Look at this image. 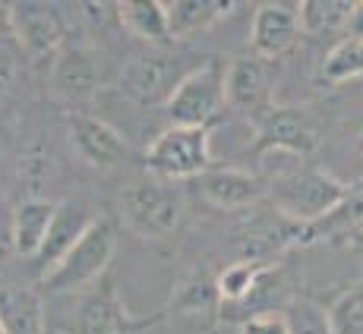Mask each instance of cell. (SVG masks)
Masks as SVG:
<instances>
[{
  "label": "cell",
  "instance_id": "cell-1",
  "mask_svg": "<svg viewBox=\"0 0 363 334\" xmlns=\"http://www.w3.org/2000/svg\"><path fill=\"white\" fill-rule=\"evenodd\" d=\"M347 192H351V186L335 180L332 173L319 171V167H297V171L281 173L272 183L269 196H272V205L284 218L310 227L316 221L329 218L335 208L345 202Z\"/></svg>",
  "mask_w": 363,
  "mask_h": 334
},
{
  "label": "cell",
  "instance_id": "cell-2",
  "mask_svg": "<svg viewBox=\"0 0 363 334\" xmlns=\"http://www.w3.org/2000/svg\"><path fill=\"white\" fill-rule=\"evenodd\" d=\"M117 234L111 221H95L79 243L69 249L51 275H45L48 294H89L99 281H104L108 265L114 259Z\"/></svg>",
  "mask_w": 363,
  "mask_h": 334
},
{
  "label": "cell",
  "instance_id": "cell-3",
  "mask_svg": "<svg viewBox=\"0 0 363 334\" xmlns=\"http://www.w3.org/2000/svg\"><path fill=\"white\" fill-rule=\"evenodd\" d=\"M121 214H123V224L136 236L162 240V236L177 231L180 218H184V196L167 180H158V177L136 180V183H130L123 190Z\"/></svg>",
  "mask_w": 363,
  "mask_h": 334
},
{
  "label": "cell",
  "instance_id": "cell-4",
  "mask_svg": "<svg viewBox=\"0 0 363 334\" xmlns=\"http://www.w3.org/2000/svg\"><path fill=\"white\" fill-rule=\"evenodd\" d=\"M145 167L152 177L177 183V180H199L212 171L208 151V129L202 127H167L155 142L145 149Z\"/></svg>",
  "mask_w": 363,
  "mask_h": 334
},
{
  "label": "cell",
  "instance_id": "cell-5",
  "mask_svg": "<svg viewBox=\"0 0 363 334\" xmlns=\"http://www.w3.org/2000/svg\"><path fill=\"white\" fill-rule=\"evenodd\" d=\"M228 104L225 92V67L218 60H206L186 76L164 104V114L171 117L174 127H202L218 120V114Z\"/></svg>",
  "mask_w": 363,
  "mask_h": 334
},
{
  "label": "cell",
  "instance_id": "cell-6",
  "mask_svg": "<svg viewBox=\"0 0 363 334\" xmlns=\"http://www.w3.org/2000/svg\"><path fill=\"white\" fill-rule=\"evenodd\" d=\"M199 64H190L184 54L167 51L164 45L152 47L145 54H136L133 64L123 73V88L139 104H167L177 86L193 73Z\"/></svg>",
  "mask_w": 363,
  "mask_h": 334
},
{
  "label": "cell",
  "instance_id": "cell-7",
  "mask_svg": "<svg viewBox=\"0 0 363 334\" xmlns=\"http://www.w3.org/2000/svg\"><path fill=\"white\" fill-rule=\"evenodd\" d=\"M162 322H164V312H158L152 318L130 316L127 303L121 300V290H117L114 277H104L82 300L79 334H149Z\"/></svg>",
  "mask_w": 363,
  "mask_h": 334
},
{
  "label": "cell",
  "instance_id": "cell-8",
  "mask_svg": "<svg viewBox=\"0 0 363 334\" xmlns=\"http://www.w3.org/2000/svg\"><path fill=\"white\" fill-rule=\"evenodd\" d=\"M319 145V133L303 110L294 108H272L256 120V155H294L306 158Z\"/></svg>",
  "mask_w": 363,
  "mask_h": 334
},
{
  "label": "cell",
  "instance_id": "cell-9",
  "mask_svg": "<svg viewBox=\"0 0 363 334\" xmlns=\"http://www.w3.org/2000/svg\"><path fill=\"white\" fill-rule=\"evenodd\" d=\"M6 23H10V32L16 35V41L32 57L54 54L64 41V19L54 10V4H41V0L6 4Z\"/></svg>",
  "mask_w": 363,
  "mask_h": 334
},
{
  "label": "cell",
  "instance_id": "cell-10",
  "mask_svg": "<svg viewBox=\"0 0 363 334\" xmlns=\"http://www.w3.org/2000/svg\"><path fill=\"white\" fill-rule=\"evenodd\" d=\"M99 86H101V67L95 60V54L79 45L60 47L51 69L54 98L69 104V108H79V104H89L95 98Z\"/></svg>",
  "mask_w": 363,
  "mask_h": 334
},
{
  "label": "cell",
  "instance_id": "cell-11",
  "mask_svg": "<svg viewBox=\"0 0 363 334\" xmlns=\"http://www.w3.org/2000/svg\"><path fill=\"white\" fill-rule=\"evenodd\" d=\"M228 104L243 114H256V120L272 110V76L262 57H237L225 67Z\"/></svg>",
  "mask_w": 363,
  "mask_h": 334
},
{
  "label": "cell",
  "instance_id": "cell-12",
  "mask_svg": "<svg viewBox=\"0 0 363 334\" xmlns=\"http://www.w3.org/2000/svg\"><path fill=\"white\" fill-rule=\"evenodd\" d=\"M69 145L92 167H117L127 158V142L111 123L92 114H69Z\"/></svg>",
  "mask_w": 363,
  "mask_h": 334
},
{
  "label": "cell",
  "instance_id": "cell-13",
  "mask_svg": "<svg viewBox=\"0 0 363 334\" xmlns=\"http://www.w3.org/2000/svg\"><path fill=\"white\" fill-rule=\"evenodd\" d=\"M95 224V218L89 214V208L82 202H57V214L51 221V231L45 236V246L35 255V265H38L41 275H51L54 268L69 255V249L86 236V231Z\"/></svg>",
  "mask_w": 363,
  "mask_h": 334
},
{
  "label": "cell",
  "instance_id": "cell-14",
  "mask_svg": "<svg viewBox=\"0 0 363 334\" xmlns=\"http://www.w3.org/2000/svg\"><path fill=\"white\" fill-rule=\"evenodd\" d=\"M300 35V16L288 4H262L250 25V51L262 60L281 57Z\"/></svg>",
  "mask_w": 363,
  "mask_h": 334
},
{
  "label": "cell",
  "instance_id": "cell-15",
  "mask_svg": "<svg viewBox=\"0 0 363 334\" xmlns=\"http://www.w3.org/2000/svg\"><path fill=\"white\" fill-rule=\"evenodd\" d=\"M199 192L208 205L237 212V208H253L265 196V183L240 167H212L199 177Z\"/></svg>",
  "mask_w": 363,
  "mask_h": 334
},
{
  "label": "cell",
  "instance_id": "cell-16",
  "mask_svg": "<svg viewBox=\"0 0 363 334\" xmlns=\"http://www.w3.org/2000/svg\"><path fill=\"white\" fill-rule=\"evenodd\" d=\"M54 214H57V202H48L41 196H29L13 208V246L23 259H35L41 253Z\"/></svg>",
  "mask_w": 363,
  "mask_h": 334
},
{
  "label": "cell",
  "instance_id": "cell-17",
  "mask_svg": "<svg viewBox=\"0 0 363 334\" xmlns=\"http://www.w3.org/2000/svg\"><path fill=\"white\" fill-rule=\"evenodd\" d=\"M0 328L4 334H48L41 296L23 284H4L0 287Z\"/></svg>",
  "mask_w": 363,
  "mask_h": 334
},
{
  "label": "cell",
  "instance_id": "cell-18",
  "mask_svg": "<svg viewBox=\"0 0 363 334\" xmlns=\"http://www.w3.org/2000/svg\"><path fill=\"white\" fill-rule=\"evenodd\" d=\"M114 16L136 38L149 45H167L171 41V23H167V4L162 0H123L114 4Z\"/></svg>",
  "mask_w": 363,
  "mask_h": 334
},
{
  "label": "cell",
  "instance_id": "cell-19",
  "mask_svg": "<svg viewBox=\"0 0 363 334\" xmlns=\"http://www.w3.org/2000/svg\"><path fill=\"white\" fill-rule=\"evenodd\" d=\"M234 0H174L167 4V23H171V41L193 38V35L212 29L218 19L234 10Z\"/></svg>",
  "mask_w": 363,
  "mask_h": 334
},
{
  "label": "cell",
  "instance_id": "cell-20",
  "mask_svg": "<svg viewBox=\"0 0 363 334\" xmlns=\"http://www.w3.org/2000/svg\"><path fill=\"white\" fill-rule=\"evenodd\" d=\"M354 234H363V183L351 186L338 208L329 218L316 221L303 231V243H323V240H347Z\"/></svg>",
  "mask_w": 363,
  "mask_h": 334
},
{
  "label": "cell",
  "instance_id": "cell-21",
  "mask_svg": "<svg viewBox=\"0 0 363 334\" xmlns=\"http://www.w3.org/2000/svg\"><path fill=\"white\" fill-rule=\"evenodd\" d=\"M354 0H303L297 10L300 29L313 38H323L338 29H347V19L354 13Z\"/></svg>",
  "mask_w": 363,
  "mask_h": 334
},
{
  "label": "cell",
  "instance_id": "cell-22",
  "mask_svg": "<svg viewBox=\"0 0 363 334\" xmlns=\"http://www.w3.org/2000/svg\"><path fill=\"white\" fill-rule=\"evenodd\" d=\"M269 271V262H250L237 259L221 275H215V287L225 303H243L256 287L262 284V275Z\"/></svg>",
  "mask_w": 363,
  "mask_h": 334
},
{
  "label": "cell",
  "instance_id": "cell-23",
  "mask_svg": "<svg viewBox=\"0 0 363 334\" xmlns=\"http://www.w3.org/2000/svg\"><path fill=\"white\" fill-rule=\"evenodd\" d=\"M319 76H323V82H329V86H341V82H351V79H357V76H363V41L341 38L338 45L325 54Z\"/></svg>",
  "mask_w": 363,
  "mask_h": 334
},
{
  "label": "cell",
  "instance_id": "cell-24",
  "mask_svg": "<svg viewBox=\"0 0 363 334\" xmlns=\"http://www.w3.org/2000/svg\"><path fill=\"white\" fill-rule=\"evenodd\" d=\"M215 300H221L218 287H215V277H208L206 271L199 268L177 284V290H174V296H171V306L177 312H208L215 306Z\"/></svg>",
  "mask_w": 363,
  "mask_h": 334
},
{
  "label": "cell",
  "instance_id": "cell-25",
  "mask_svg": "<svg viewBox=\"0 0 363 334\" xmlns=\"http://www.w3.org/2000/svg\"><path fill=\"white\" fill-rule=\"evenodd\" d=\"M325 318H329L332 334H363V281L357 287L345 290V294L329 306Z\"/></svg>",
  "mask_w": 363,
  "mask_h": 334
},
{
  "label": "cell",
  "instance_id": "cell-26",
  "mask_svg": "<svg viewBox=\"0 0 363 334\" xmlns=\"http://www.w3.org/2000/svg\"><path fill=\"white\" fill-rule=\"evenodd\" d=\"M288 325H291V334H332L325 312H319L310 303H297L288 316Z\"/></svg>",
  "mask_w": 363,
  "mask_h": 334
},
{
  "label": "cell",
  "instance_id": "cell-27",
  "mask_svg": "<svg viewBox=\"0 0 363 334\" xmlns=\"http://www.w3.org/2000/svg\"><path fill=\"white\" fill-rule=\"evenodd\" d=\"M240 334H291V325L278 312H256L240 325Z\"/></svg>",
  "mask_w": 363,
  "mask_h": 334
},
{
  "label": "cell",
  "instance_id": "cell-28",
  "mask_svg": "<svg viewBox=\"0 0 363 334\" xmlns=\"http://www.w3.org/2000/svg\"><path fill=\"white\" fill-rule=\"evenodd\" d=\"M13 249H16V246H13V224L0 218V268L6 265V259H10Z\"/></svg>",
  "mask_w": 363,
  "mask_h": 334
},
{
  "label": "cell",
  "instance_id": "cell-29",
  "mask_svg": "<svg viewBox=\"0 0 363 334\" xmlns=\"http://www.w3.org/2000/svg\"><path fill=\"white\" fill-rule=\"evenodd\" d=\"M347 38H357V41H363V0H360L357 6H354L351 19H347Z\"/></svg>",
  "mask_w": 363,
  "mask_h": 334
},
{
  "label": "cell",
  "instance_id": "cell-30",
  "mask_svg": "<svg viewBox=\"0 0 363 334\" xmlns=\"http://www.w3.org/2000/svg\"><path fill=\"white\" fill-rule=\"evenodd\" d=\"M54 334H67V331H54Z\"/></svg>",
  "mask_w": 363,
  "mask_h": 334
},
{
  "label": "cell",
  "instance_id": "cell-31",
  "mask_svg": "<svg viewBox=\"0 0 363 334\" xmlns=\"http://www.w3.org/2000/svg\"><path fill=\"white\" fill-rule=\"evenodd\" d=\"M0 334H4V328H0Z\"/></svg>",
  "mask_w": 363,
  "mask_h": 334
},
{
  "label": "cell",
  "instance_id": "cell-32",
  "mask_svg": "<svg viewBox=\"0 0 363 334\" xmlns=\"http://www.w3.org/2000/svg\"><path fill=\"white\" fill-rule=\"evenodd\" d=\"M360 149H363V142H360Z\"/></svg>",
  "mask_w": 363,
  "mask_h": 334
}]
</instances>
